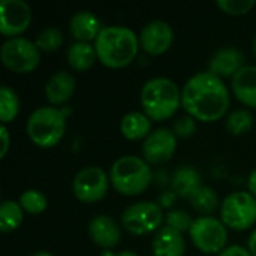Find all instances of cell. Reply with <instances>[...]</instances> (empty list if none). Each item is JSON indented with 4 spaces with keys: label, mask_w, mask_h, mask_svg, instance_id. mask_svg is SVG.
<instances>
[{
    "label": "cell",
    "mask_w": 256,
    "mask_h": 256,
    "mask_svg": "<svg viewBox=\"0 0 256 256\" xmlns=\"http://www.w3.org/2000/svg\"><path fill=\"white\" fill-rule=\"evenodd\" d=\"M182 106L195 120L213 123L230 108V92L222 78L212 72H198L182 88Z\"/></svg>",
    "instance_id": "cell-1"
},
{
    "label": "cell",
    "mask_w": 256,
    "mask_h": 256,
    "mask_svg": "<svg viewBox=\"0 0 256 256\" xmlns=\"http://www.w3.org/2000/svg\"><path fill=\"white\" fill-rule=\"evenodd\" d=\"M140 48V38L124 26H106L94 40L98 60L111 68L120 69L132 63Z\"/></svg>",
    "instance_id": "cell-2"
},
{
    "label": "cell",
    "mask_w": 256,
    "mask_h": 256,
    "mask_svg": "<svg viewBox=\"0 0 256 256\" xmlns=\"http://www.w3.org/2000/svg\"><path fill=\"white\" fill-rule=\"evenodd\" d=\"M180 105L182 92L178 86L166 76L148 80L141 90V106L150 120L164 122L172 117Z\"/></svg>",
    "instance_id": "cell-3"
},
{
    "label": "cell",
    "mask_w": 256,
    "mask_h": 256,
    "mask_svg": "<svg viewBox=\"0 0 256 256\" xmlns=\"http://www.w3.org/2000/svg\"><path fill=\"white\" fill-rule=\"evenodd\" d=\"M110 182L118 194L135 196L147 190L153 182V171L144 158L123 156L112 164Z\"/></svg>",
    "instance_id": "cell-4"
},
{
    "label": "cell",
    "mask_w": 256,
    "mask_h": 256,
    "mask_svg": "<svg viewBox=\"0 0 256 256\" xmlns=\"http://www.w3.org/2000/svg\"><path fill=\"white\" fill-rule=\"evenodd\" d=\"M27 135L40 148L57 146L66 132V116L54 106H40L27 118Z\"/></svg>",
    "instance_id": "cell-5"
},
{
    "label": "cell",
    "mask_w": 256,
    "mask_h": 256,
    "mask_svg": "<svg viewBox=\"0 0 256 256\" xmlns=\"http://www.w3.org/2000/svg\"><path fill=\"white\" fill-rule=\"evenodd\" d=\"M0 58L10 72L30 74L39 64L40 51L34 42L20 36L3 42L0 48Z\"/></svg>",
    "instance_id": "cell-6"
},
{
    "label": "cell",
    "mask_w": 256,
    "mask_h": 256,
    "mask_svg": "<svg viewBox=\"0 0 256 256\" xmlns=\"http://www.w3.org/2000/svg\"><path fill=\"white\" fill-rule=\"evenodd\" d=\"M220 219L226 228L246 231L256 222V198L250 192H234L220 206Z\"/></svg>",
    "instance_id": "cell-7"
},
{
    "label": "cell",
    "mask_w": 256,
    "mask_h": 256,
    "mask_svg": "<svg viewBox=\"0 0 256 256\" xmlns=\"http://www.w3.org/2000/svg\"><path fill=\"white\" fill-rule=\"evenodd\" d=\"M189 236L195 248L204 254H220L226 249L228 230L222 220L213 216H201L195 219Z\"/></svg>",
    "instance_id": "cell-8"
},
{
    "label": "cell",
    "mask_w": 256,
    "mask_h": 256,
    "mask_svg": "<svg viewBox=\"0 0 256 256\" xmlns=\"http://www.w3.org/2000/svg\"><path fill=\"white\" fill-rule=\"evenodd\" d=\"M164 212L159 204L152 201L129 206L122 214V226L134 236H146L160 230Z\"/></svg>",
    "instance_id": "cell-9"
},
{
    "label": "cell",
    "mask_w": 256,
    "mask_h": 256,
    "mask_svg": "<svg viewBox=\"0 0 256 256\" xmlns=\"http://www.w3.org/2000/svg\"><path fill=\"white\" fill-rule=\"evenodd\" d=\"M110 183V177L104 168L87 166L76 172L72 190L78 201L84 204H92L100 201L106 195Z\"/></svg>",
    "instance_id": "cell-10"
},
{
    "label": "cell",
    "mask_w": 256,
    "mask_h": 256,
    "mask_svg": "<svg viewBox=\"0 0 256 256\" xmlns=\"http://www.w3.org/2000/svg\"><path fill=\"white\" fill-rule=\"evenodd\" d=\"M32 21V9L22 0H3L0 3V33L9 39L20 38Z\"/></svg>",
    "instance_id": "cell-11"
},
{
    "label": "cell",
    "mask_w": 256,
    "mask_h": 256,
    "mask_svg": "<svg viewBox=\"0 0 256 256\" xmlns=\"http://www.w3.org/2000/svg\"><path fill=\"white\" fill-rule=\"evenodd\" d=\"M177 150V136L172 130L159 128L144 140L142 156L148 165H164Z\"/></svg>",
    "instance_id": "cell-12"
},
{
    "label": "cell",
    "mask_w": 256,
    "mask_h": 256,
    "mask_svg": "<svg viewBox=\"0 0 256 256\" xmlns=\"http://www.w3.org/2000/svg\"><path fill=\"white\" fill-rule=\"evenodd\" d=\"M138 38L140 46L146 52L152 56H160L171 48L174 40V30L166 21L154 20L144 26Z\"/></svg>",
    "instance_id": "cell-13"
},
{
    "label": "cell",
    "mask_w": 256,
    "mask_h": 256,
    "mask_svg": "<svg viewBox=\"0 0 256 256\" xmlns=\"http://www.w3.org/2000/svg\"><path fill=\"white\" fill-rule=\"evenodd\" d=\"M244 54L236 46H224L218 50L210 62H208V72L219 78L234 76L242 68H244Z\"/></svg>",
    "instance_id": "cell-14"
},
{
    "label": "cell",
    "mask_w": 256,
    "mask_h": 256,
    "mask_svg": "<svg viewBox=\"0 0 256 256\" xmlns=\"http://www.w3.org/2000/svg\"><path fill=\"white\" fill-rule=\"evenodd\" d=\"M88 236L96 246L102 249H112L120 243L122 230L120 225L112 218L100 214L90 220Z\"/></svg>",
    "instance_id": "cell-15"
},
{
    "label": "cell",
    "mask_w": 256,
    "mask_h": 256,
    "mask_svg": "<svg viewBox=\"0 0 256 256\" xmlns=\"http://www.w3.org/2000/svg\"><path fill=\"white\" fill-rule=\"evenodd\" d=\"M75 92V76L68 70L56 72L45 84V98L51 105L68 102Z\"/></svg>",
    "instance_id": "cell-16"
},
{
    "label": "cell",
    "mask_w": 256,
    "mask_h": 256,
    "mask_svg": "<svg viewBox=\"0 0 256 256\" xmlns=\"http://www.w3.org/2000/svg\"><path fill=\"white\" fill-rule=\"evenodd\" d=\"M232 93L243 105L256 108V66L242 68L231 81Z\"/></svg>",
    "instance_id": "cell-17"
},
{
    "label": "cell",
    "mask_w": 256,
    "mask_h": 256,
    "mask_svg": "<svg viewBox=\"0 0 256 256\" xmlns=\"http://www.w3.org/2000/svg\"><path fill=\"white\" fill-rule=\"evenodd\" d=\"M152 250L154 256H184L186 242L182 232L165 225L156 232Z\"/></svg>",
    "instance_id": "cell-18"
},
{
    "label": "cell",
    "mask_w": 256,
    "mask_h": 256,
    "mask_svg": "<svg viewBox=\"0 0 256 256\" xmlns=\"http://www.w3.org/2000/svg\"><path fill=\"white\" fill-rule=\"evenodd\" d=\"M102 28L99 18L90 10H78L69 21V30L76 42L96 40Z\"/></svg>",
    "instance_id": "cell-19"
},
{
    "label": "cell",
    "mask_w": 256,
    "mask_h": 256,
    "mask_svg": "<svg viewBox=\"0 0 256 256\" xmlns=\"http://www.w3.org/2000/svg\"><path fill=\"white\" fill-rule=\"evenodd\" d=\"M120 132L129 141L146 140L152 134V120L140 111L128 112L120 122Z\"/></svg>",
    "instance_id": "cell-20"
},
{
    "label": "cell",
    "mask_w": 256,
    "mask_h": 256,
    "mask_svg": "<svg viewBox=\"0 0 256 256\" xmlns=\"http://www.w3.org/2000/svg\"><path fill=\"white\" fill-rule=\"evenodd\" d=\"M201 186V176L194 166H180L171 180V189L180 198L186 200H190Z\"/></svg>",
    "instance_id": "cell-21"
},
{
    "label": "cell",
    "mask_w": 256,
    "mask_h": 256,
    "mask_svg": "<svg viewBox=\"0 0 256 256\" xmlns=\"http://www.w3.org/2000/svg\"><path fill=\"white\" fill-rule=\"evenodd\" d=\"M98 58L94 45L90 42H75L68 48L66 52V60L68 64L78 72L90 69Z\"/></svg>",
    "instance_id": "cell-22"
},
{
    "label": "cell",
    "mask_w": 256,
    "mask_h": 256,
    "mask_svg": "<svg viewBox=\"0 0 256 256\" xmlns=\"http://www.w3.org/2000/svg\"><path fill=\"white\" fill-rule=\"evenodd\" d=\"M24 220V210L20 202L6 200L0 206V230L2 232H12Z\"/></svg>",
    "instance_id": "cell-23"
},
{
    "label": "cell",
    "mask_w": 256,
    "mask_h": 256,
    "mask_svg": "<svg viewBox=\"0 0 256 256\" xmlns=\"http://www.w3.org/2000/svg\"><path fill=\"white\" fill-rule=\"evenodd\" d=\"M189 201L194 210L202 216H212L219 208V196L210 186H201Z\"/></svg>",
    "instance_id": "cell-24"
},
{
    "label": "cell",
    "mask_w": 256,
    "mask_h": 256,
    "mask_svg": "<svg viewBox=\"0 0 256 256\" xmlns=\"http://www.w3.org/2000/svg\"><path fill=\"white\" fill-rule=\"evenodd\" d=\"M20 112V99L14 88L2 86L0 88V120L2 124H8L15 120Z\"/></svg>",
    "instance_id": "cell-25"
},
{
    "label": "cell",
    "mask_w": 256,
    "mask_h": 256,
    "mask_svg": "<svg viewBox=\"0 0 256 256\" xmlns=\"http://www.w3.org/2000/svg\"><path fill=\"white\" fill-rule=\"evenodd\" d=\"M252 126H254V114L246 108L236 110L226 117V129L232 135L237 136L244 135L252 129Z\"/></svg>",
    "instance_id": "cell-26"
},
{
    "label": "cell",
    "mask_w": 256,
    "mask_h": 256,
    "mask_svg": "<svg viewBox=\"0 0 256 256\" xmlns=\"http://www.w3.org/2000/svg\"><path fill=\"white\" fill-rule=\"evenodd\" d=\"M22 210L28 214H40L48 207V198L44 192L38 189H28L24 194H21L20 201Z\"/></svg>",
    "instance_id": "cell-27"
},
{
    "label": "cell",
    "mask_w": 256,
    "mask_h": 256,
    "mask_svg": "<svg viewBox=\"0 0 256 256\" xmlns=\"http://www.w3.org/2000/svg\"><path fill=\"white\" fill-rule=\"evenodd\" d=\"M36 46L39 48V51H45V52H54L57 51L62 44H63V34L57 27H46L42 32H39V34L36 36Z\"/></svg>",
    "instance_id": "cell-28"
},
{
    "label": "cell",
    "mask_w": 256,
    "mask_h": 256,
    "mask_svg": "<svg viewBox=\"0 0 256 256\" xmlns=\"http://www.w3.org/2000/svg\"><path fill=\"white\" fill-rule=\"evenodd\" d=\"M195 219H192V216L186 212V210H171L168 212V214L165 216V224L166 226L178 231V232H189L192 225H194Z\"/></svg>",
    "instance_id": "cell-29"
},
{
    "label": "cell",
    "mask_w": 256,
    "mask_h": 256,
    "mask_svg": "<svg viewBox=\"0 0 256 256\" xmlns=\"http://www.w3.org/2000/svg\"><path fill=\"white\" fill-rule=\"evenodd\" d=\"M218 6L228 15H246L255 6V0H219Z\"/></svg>",
    "instance_id": "cell-30"
},
{
    "label": "cell",
    "mask_w": 256,
    "mask_h": 256,
    "mask_svg": "<svg viewBox=\"0 0 256 256\" xmlns=\"http://www.w3.org/2000/svg\"><path fill=\"white\" fill-rule=\"evenodd\" d=\"M195 130H196V122L190 116L177 118L172 126V132L176 134L177 138H189L195 134Z\"/></svg>",
    "instance_id": "cell-31"
},
{
    "label": "cell",
    "mask_w": 256,
    "mask_h": 256,
    "mask_svg": "<svg viewBox=\"0 0 256 256\" xmlns=\"http://www.w3.org/2000/svg\"><path fill=\"white\" fill-rule=\"evenodd\" d=\"M177 198H178V195H177L172 189H171V190H165V192H162V194L159 195L158 204L160 206V208H171V207L176 204Z\"/></svg>",
    "instance_id": "cell-32"
},
{
    "label": "cell",
    "mask_w": 256,
    "mask_h": 256,
    "mask_svg": "<svg viewBox=\"0 0 256 256\" xmlns=\"http://www.w3.org/2000/svg\"><path fill=\"white\" fill-rule=\"evenodd\" d=\"M219 256H252L249 249L243 248V246H230L226 249H224Z\"/></svg>",
    "instance_id": "cell-33"
},
{
    "label": "cell",
    "mask_w": 256,
    "mask_h": 256,
    "mask_svg": "<svg viewBox=\"0 0 256 256\" xmlns=\"http://www.w3.org/2000/svg\"><path fill=\"white\" fill-rule=\"evenodd\" d=\"M0 136H2V152H0V158H4L8 154L9 146H10V140H9V130L6 128V124L0 126Z\"/></svg>",
    "instance_id": "cell-34"
},
{
    "label": "cell",
    "mask_w": 256,
    "mask_h": 256,
    "mask_svg": "<svg viewBox=\"0 0 256 256\" xmlns=\"http://www.w3.org/2000/svg\"><path fill=\"white\" fill-rule=\"evenodd\" d=\"M248 189L249 192L256 196V168L249 174V178H248Z\"/></svg>",
    "instance_id": "cell-35"
},
{
    "label": "cell",
    "mask_w": 256,
    "mask_h": 256,
    "mask_svg": "<svg viewBox=\"0 0 256 256\" xmlns=\"http://www.w3.org/2000/svg\"><path fill=\"white\" fill-rule=\"evenodd\" d=\"M248 249H249L250 255L256 256V228L254 230V232L250 234V237H249V242H248Z\"/></svg>",
    "instance_id": "cell-36"
},
{
    "label": "cell",
    "mask_w": 256,
    "mask_h": 256,
    "mask_svg": "<svg viewBox=\"0 0 256 256\" xmlns=\"http://www.w3.org/2000/svg\"><path fill=\"white\" fill-rule=\"evenodd\" d=\"M116 256H138L135 252H129V250H124V252H120V254H117Z\"/></svg>",
    "instance_id": "cell-37"
},
{
    "label": "cell",
    "mask_w": 256,
    "mask_h": 256,
    "mask_svg": "<svg viewBox=\"0 0 256 256\" xmlns=\"http://www.w3.org/2000/svg\"><path fill=\"white\" fill-rule=\"evenodd\" d=\"M32 256H52L51 254H48V252H45V250H40V252H36V254H33Z\"/></svg>",
    "instance_id": "cell-38"
},
{
    "label": "cell",
    "mask_w": 256,
    "mask_h": 256,
    "mask_svg": "<svg viewBox=\"0 0 256 256\" xmlns=\"http://www.w3.org/2000/svg\"><path fill=\"white\" fill-rule=\"evenodd\" d=\"M252 50H254V54H255L256 57V36L254 38V40H252Z\"/></svg>",
    "instance_id": "cell-39"
}]
</instances>
